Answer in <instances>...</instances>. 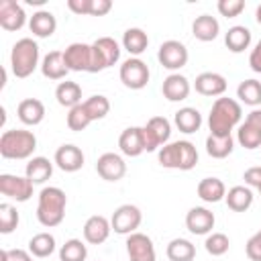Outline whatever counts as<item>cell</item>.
I'll return each instance as SVG.
<instances>
[{"instance_id":"34","label":"cell","mask_w":261,"mask_h":261,"mask_svg":"<svg viewBox=\"0 0 261 261\" xmlns=\"http://www.w3.org/2000/svg\"><path fill=\"white\" fill-rule=\"evenodd\" d=\"M165 253H167V259H169V261H194V257H196V247H194L192 241L179 237V239H171V241L167 243Z\"/></svg>"},{"instance_id":"23","label":"cell","mask_w":261,"mask_h":261,"mask_svg":"<svg viewBox=\"0 0 261 261\" xmlns=\"http://www.w3.org/2000/svg\"><path fill=\"white\" fill-rule=\"evenodd\" d=\"M118 147L120 153L126 157H139L145 153V143H143V130L141 126H128L120 133L118 137Z\"/></svg>"},{"instance_id":"31","label":"cell","mask_w":261,"mask_h":261,"mask_svg":"<svg viewBox=\"0 0 261 261\" xmlns=\"http://www.w3.org/2000/svg\"><path fill=\"white\" fill-rule=\"evenodd\" d=\"M251 31L245 24H234L226 31L224 35V45L228 47V51L232 53H243L245 49L251 47Z\"/></svg>"},{"instance_id":"8","label":"cell","mask_w":261,"mask_h":261,"mask_svg":"<svg viewBox=\"0 0 261 261\" xmlns=\"http://www.w3.org/2000/svg\"><path fill=\"white\" fill-rule=\"evenodd\" d=\"M120 82L128 88V90H143L149 84L151 71L147 67V63L139 57H128L126 61H122L120 69H118Z\"/></svg>"},{"instance_id":"49","label":"cell","mask_w":261,"mask_h":261,"mask_svg":"<svg viewBox=\"0 0 261 261\" xmlns=\"http://www.w3.org/2000/svg\"><path fill=\"white\" fill-rule=\"evenodd\" d=\"M112 10L110 0H92V14L90 16H104Z\"/></svg>"},{"instance_id":"14","label":"cell","mask_w":261,"mask_h":261,"mask_svg":"<svg viewBox=\"0 0 261 261\" xmlns=\"http://www.w3.org/2000/svg\"><path fill=\"white\" fill-rule=\"evenodd\" d=\"M126 255L130 261H155V245L145 232H133L126 237Z\"/></svg>"},{"instance_id":"17","label":"cell","mask_w":261,"mask_h":261,"mask_svg":"<svg viewBox=\"0 0 261 261\" xmlns=\"http://www.w3.org/2000/svg\"><path fill=\"white\" fill-rule=\"evenodd\" d=\"M27 24V12L16 0L0 2V27L4 31H20Z\"/></svg>"},{"instance_id":"30","label":"cell","mask_w":261,"mask_h":261,"mask_svg":"<svg viewBox=\"0 0 261 261\" xmlns=\"http://www.w3.org/2000/svg\"><path fill=\"white\" fill-rule=\"evenodd\" d=\"M253 198L255 196H253V192H251L249 186H232L226 192V196H224L226 206L232 212H247L251 208V204H253Z\"/></svg>"},{"instance_id":"10","label":"cell","mask_w":261,"mask_h":261,"mask_svg":"<svg viewBox=\"0 0 261 261\" xmlns=\"http://www.w3.org/2000/svg\"><path fill=\"white\" fill-rule=\"evenodd\" d=\"M237 141L249 151L261 147V108H253L247 118L237 126Z\"/></svg>"},{"instance_id":"26","label":"cell","mask_w":261,"mask_h":261,"mask_svg":"<svg viewBox=\"0 0 261 261\" xmlns=\"http://www.w3.org/2000/svg\"><path fill=\"white\" fill-rule=\"evenodd\" d=\"M196 192H198V198H200L202 202H206V204H216V202L224 200V196H226V186H224V181L218 179V177H204V179H200Z\"/></svg>"},{"instance_id":"38","label":"cell","mask_w":261,"mask_h":261,"mask_svg":"<svg viewBox=\"0 0 261 261\" xmlns=\"http://www.w3.org/2000/svg\"><path fill=\"white\" fill-rule=\"evenodd\" d=\"M88 247L80 239H69L59 249V261H86Z\"/></svg>"},{"instance_id":"28","label":"cell","mask_w":261,"mask_h":261,"mask_svg":"<svg viewBox=\"0 0 261 261\" xmlns=\"http://www.w3.org/2000/svg\"><path fill=\"white\" fill-rule=\"evenodd\" d=\"M24 175L33 181V184H45L51 175H53V163L43 157V155H37V157H31L29 163L24 165Z\"/></svg>"},{"instance_id":"40","label":"cell","mask_w":261,"mask_h":261,"mask_svg":"<svg viewBox=\"0 0 261 261\" xmlns=\"http://www.w3.org/2000/svg\"><path fill=\"white\" fill-rule=\"evenodd\" d=\"M20 222V216H18V210L16 206L8 204V202H2L0 204V232L2 234H10Z\"/></svg>"},{"instance_id":"45","label":"cell","mask_w":261,"mask_h":261,"mask_svg":"<svg viewBox=\"0 0 261 261\" xmlns=\"http://www.w3.org/2000/svg\"><path fill=\"white\" fill-rule=\"evenodd\" d=\"M0 261H33V255L24 249H2Z\"/></svg>"},{"instance_id":"43","label":"cell","mask_w":261,"mask_h":261,"mask_svg":"<svg viewBox=\"0 0 261 261\" xmlns=\"http://www.w3.org/2000/svg\"><path fill=\"white\" fill-rule=\"evenodd\" d=\"M216 8H218V12H220L222 16L234 18V16H239V14L245 10V2H243V0H218Z\"/></svg>"},{"instance_id":"20","label":"cell","mask_w":261,"mask_h":261,"mask_svg":"<svg viewBox=\"0 0 261 261\" xmlns=\"http://www.w3.org/2000/svg\"><path fill=\"white\" fill-rule=\"evenodd\" d=\"M161 92H163V98H167L169 102H181L190 96L192 84L181 73H169L161 84Z\"/></svg>"},{"instance_id":"4","label":"cell","mask_w":261,"mask_h":261,"mask_svg":"<svg viewBox=\"0 0 261 261\" xmlns=\"http://www.w3.org/2000/svg\"><path fill=\"white\" fill-rule=\"evenodd\" d=\"M37 149V137L27 128H10L0 137V155L4 159H31Z\"/></svg>"},{"instance_id":"35","label":"cell","mask_w":261,"mask_h":261,"mask_svg":"<svg viewBox=\"0 0 261 261\" xmlns=\"http://www.w3.org/2000/svg\"><path fill=\"white\" fill-rule=\"evenodd\" d=\"M234 149V139L232 135L228 137H214V135H208L206 137V153L212 157V159H224L232 153Z\"/></svg>"},{"instance_id":"21","label":"cell","mask_w":261,"mask_h":261,"mask_svg":"<svg viewBox=\"0 0 261 261\" xmlns=\"http://www.w3.org/2000/svg\"><path fill=\"white\" fill-rule=\"evenodd\" d=\"M110 230H112L110 220L102 214H94L84 224V239L90 245H102L110 237Z\"/></svg>"},{"instance_id":"27","label":"cell","mask_w":261,"mask_h":261,"mask_svg":"<svg viewBox=\"0 0 261 261\" xmlns=\"http://www.w3.org/2000/svg\"><path fill=\"white\" fill-rule=\"evenodd\" d=\"M67 65L63 61V51H49L41 59V73L47 80H63L67 75Z\"/></svg>"},{"instance_id":"41","label":"cell","mask_w":261,"mask_h":261,"mask_svg":"<svg viewBox=\"0 0 261 261\" xmlns=\"http://www.w3.org/2000/svg\"><path fill=\"white\" fill-rule=\"evenodd\" d=\"M228 247H230V241H228V237H226L224 232H210V234H206L204 249H206V253H210L212 257L224 255V253L228 251Z\"/></svg>"},{"instance_id":"46","label":"cell","mask_w":261,"mask_h":261,"mask_svg":"<svg viewBox=\"0 0 261 261\" xmlns=\"http://www.w3.org/2000/svg\"><path fill=\"white\" fill-rule=\"evenodd\" d=\"M67 8L73 14H92V0H67Z\"/></svg>"},{"instance_id":"42","label":"cell","mask_w":261,"mask_h":261,"mask_svg":"<svg viewBox=\"0 0 261 261\" xmlns=\"http://www.w3.org/2000/svg\"><path fill=\"white\" fill-rule=\"evenodd\" d=\"M90 122H92V118L88 116L84 104H77V106H73V108L67 112V126H69V130H73V133L84 130Z\"/></svg>"},{"instance_id":"13","label":"cell","mask_w":261,"mask_h":261,"mask_svg":"<svg viewBox=\"0 0 261 261\" xmlns=\"http://www.w3.org/2000/svg\"><path fill=\"white\" fill-rule=\"evenodd\" d=\"M63 61L69 71H88L92 73V45L71 43L63 49Z\"/></svg>"},{"instance_id":"47","label":"cell","mask_w":261,"mask_h":261,"mask_svg":"<svg viewBox=\"0 0 261 261\" xmlns=\"http://www.w3.org/2000/svg\"><path fill=\"white\" fill-rule=\"evenodd\" d=\"M243 179L249 188H259L261 186V165H255V167H249L245 173H243Z\"/></svg>"},{"instance_id":"11","label":"cell","mask_w":261,"mask_h":261,"mask_svg":"<svg viewBox=\"0 0 261 261\" xmlns=\"http://www.w3.org/2000/svg\"><path fill=\"white\" fill-rule=\"evenodd\" d=\"M143 222V214L139 210V206L135 204H122L118 206L114 212H112V218H110V224H112V230L118 232V234H133L137 232V228L141 226Z\"/></svg>"},{"instance_id":"29","label":"cell","mask_w":261,"mask_h":261,"mask_svg":"<svg viewBox=\"0 0 261 261\" xmlns=\"http://www.w3.org/2000/svg\"><path fill=\"white\" fill-rule=\"evenodd\" d=\"M122 47L130 53V57H139L141 53L147 51L149 47V37L143 29L139 27H130L122 33Z\"/></svg>"},{"instance_id":"5","label":"cell","mask_w":261,"mask_h":261,"mask_svg":"<svg viewBox=\"0 0 261 261\" xmlns=\"http://www.w3.org/2000/svg\"><path fill=\"white\" fill-rule=\"evenodd\" d=\"M37 67H41L39 63V45L37 41H33L31 37H22L12 45L10 51V69L14 73V77H29Z\"/></svg>"},{"instance_id":"37","label":"cell","mask_w":261,"mask_h":261,"mask_svg":"<svg viewBox=\"0 0 261 261\" xmlns=\"http://www.w3.org/2000/svg\"><path fill=\"white\" fill-rule=\"evenodd\" d=\"M55 237L51 234V232H39V234H35V237H31V241H29V251H31V255L33 257H39V259H43V257H49L53 251H55Z\"/></svg>"},{"instance_id":"15","label":"cell","mask_w":261,"mask_h":261,"mask_svg":"<svg viewBox=\"0 0 261 261\" xmlns=\"http://www.w3.org/2000/svg\"><path fill=\"white\" fill-rule=\"evenodd\" d=\"M96 171L106 181H118L126 173V163L118 153H102L96 161Z\"/></svg>"},{"instance_id":"2","label":"cell","mask_w":261,"mask_h":261,"mask_svg":"<svg viewBox=\"0 0 261 261\" xmlns=\"http://www.w3.org/2000/svg\"><path fill=\"white\" fill-rule=\"evenodd\" d=\"M65 206H67V196L61 188L49 186L39 192V202H37V220L47 226H59L65 218Z\"/></svg>"},{"instance_id":"25","label":"cell","mask_w":261,"mask_h":261,"mask_svg":"<svg viewBox=\"0 0 261 261\" xmlns=\"http://www.w3.org/2000/svg\"><path fill=\"white\" fill-rule=\"evenodd\" d=\"M220 33V22L216 20V16H210V14H200L194 18L192 22V35L202 41V43H208V41H214Z\"/></svg>"},{"instance_id":"16","label":"cell","mask_w":261,"mask_h":261,"mask_svg":"<svg viewBox=\"0 0 261 261\" xmlns=\"http://www.w3.org/2000/svg\"><path fill=\"white\" fill-rule=\"evenodd\" d=\"M214 212H210L206 206H194L186 214V228L192 234H210L214 228Z\"/></svg>"},{"instance_id":"33","label":"cell","mask_w":261,"mask_h":261,"mask_svg":"<svg viewBox=\"0 0 261 261\" xmlns=\"http://www.w3.org/2000/svg\"><path fill=\"white\" fill-rule=\"evenodd\" d=\"M55 98L63 108L71 110L73 106L82 104V88H80L77 82H69V80L59 82L57 88H55Z\"/></svg>"},{"instance_id":"32","label":"cell","mask_w":261,"mask_h":261,"mask_svg":"<svg viewBox=\"0 0 261 261\" xmlns=\"http://www.w3.org/2000/svg\"><path fill=\"white\" fill-rule=\"evenodd\" d=\"M173 122H175V126H177L181 133L192 135V133L200 130V126H202V114H200L198 108L184 106V108H179V110L175 112Z\"/></svg>"},{"instance_id":"44","label":"cell","mask_w":261,"mask_h":261,"mask_svg":"<svg viewBox=\"0 0 261 261\" xmlns=\"http://www.w3.org/2000/svg\"><path fill=\"white\" fill-rule=\"evenodd\" d=\"M245 253L251 261H261V228L249 237V241L245 245Z\"/></svg>"},{"instance_id":"3","label":"cell","mask_w":261,"mask_h":261,"mask_svg":"<svg viewBox=\"0 0 261 261\" xmlns=\"http://www.w3.org/2000/svg\"><path fill=\"white\" fill-rule=\"evenodd\" d=\"M157 161L167 169L190 171L198 163V149L192 141H171L157 151Z\"/></svg>"},{"instance_id":"18","label":"cell","mask_w":261,"mask_h":261,"mask_svg":"<svg viewBox=\"0 0 261 261\" xmlns=\"http://www.w3.org/2000/svg\"><path fill=\"white\" fill-rule=\"evenodd\" d=\"M84 161H86V157H84L82 149L71 143H65V145L57 147V151H55V165L65 173L80 171L84 167Z\"/></svg>"},{"instance_id":"24","label":"cell","mask_w":261,"mask_h":261,"mask_svg":"<svg viewBox=\"0 0 261 261\" xmlns=\"http://www.w3.org/2000/svg\"><path fill=\"white\" fill-rule=\"evenodd\" d=\"M29 29H31V33H33L35 37L47 39V37H51V35L55 33V29H57V18H55V14L49 12V10H37V12H33V16L29 18Z\"/></svg>"},{"instance_id":"51","label":"cell","mask_w":261,"mask_h":261,"mask_svg":"<svg viewBox=\"0 0 261 261\" xmlns=\"http://www.w3.org/2000/svg\"><path fill=\"white\" fill-rule=\"evenodd\" d=\"M27 4H37V6H41V4H45V0H27Z\"/></svg>"},{"instance_id":"48","label":"cell","mask_w":261,"mask_h":261,"mask_svg":"<svg viewBox=\"0 0 261 261\" xmlns=\"http://www.w3.org/2000/svg\"><path fill=\"white\" fill-rule=\"evenodd\" d=\"M249 65L255 73H261V39L255 43V47L249 53Z\"/></svg>"},{"instance_id":"39","label":"cell","mask_w":261,"mask_h":261,"mask_svg":"<svg viewBox=\"0 0 261 261\" xmlns=\"http://www.w3.org/2000/svg\"><path fill=\"white\" fill-rule=\"evenodd\" d=\"M82 104H84L88 116L92 118V122H94V120H102V118L110 112V102H108V98L102 96V94H94V96H90L88 100H84Z\"/></svg>"},{"instance_id":"6","label":"cell","mask_w":261,"mask_h":261,"mask_svg":"<svg viewBox=\"0 0 261 261\" xmlns=\"http://www.w3.org/2000/svg\"><path fill=\"white\" fill-rule=\"evenodd\" d=\"M120 59V45L112 37H100L92 43V73L112 67Z\"/></svg>"},{"instance_id":"19","label":"cell","mask_w":261,"mask_h":261,"mask_svg":"<svg viewBox=\"0 0 261 261\" xmlns=\"http://www.w3.org/2000/svg\"><path fill=\"white\" fill-rule=\"evenodd\" d=\"M226 77L222 73H216V71H202L200 75H196V82H194V88L198 94L202 96H222L226 92Z\"/></svg>"},{"instance_id":"22","label":"cell","mask_w":261,"mask_h":261,"mask_svg":"<svg viewBox=\"0 0 261 261\" xmlns=\"http://www.w3.org/2000/svg\"><path fill=\"white\" fill-rule=\"evenodd\" d=\"M16 116L27 126H37L45 118V104L39 98H24L16 106Z\"/></svg>"},{"instance_id":"1","label":"cell","mask_w":261,"mask_h":261,"mask_svg":"<svg viewBox=\"0 0 261 261\" xmlns=\"http://www.w3.org/2000/svg\"><path fill=\"white\" fill-rule=\"evenodd\" d=\"M243 118V108L234 98H216L210 114H208V128L210 135L214 137H228L232 135V130L241 124Z\"/></svg>"},{"instance_id":"52","label":"cell","mask_w":261,"mask_h":261,"mask_svg":"<svg viewBox=\"0 0 261 261\" xmlns=\"http://www.w3.org/2000/svg\"><path fill=\"white\" fill-rule=\"evenodd\" d=\"M257 190H259V194H261V186H259V188H257Z\"/></svg>"},{"instance_id":"50","label":"cell","mask_w":261,"mask_h":261,"mask_svg":"<svg viewBox=\"0 0 261 261\" xmlns=\"http://www.w3.org/2000/svg\"><path fill=\"white\" fill-rule=\"evenodd\" d=\"M255 18H257V22L261 24V4L257 6V10H255Z\"/></svg>"},{"instance_id":"36","label":"cell","mask_w":261,"mask_h":261,"mask_svg":"<svg viewBox=\"0 0 261 261\" xmlns=\"http://www.w3.org/2000/svg\"><path fill=\"white\" fill-rule=\"evenodd\" d=\"M237 98L247 106H261V82L259 80H243L237 88Z\"/></svg>"},{"instance_id":"9","label":"cell","mask_w":261,"mask_h":261,"mask_svg":"<svg viewBox=\"0 0 261 261\" xmlns=\"http://www.w3.org/2000/svg\"><path fill=\"white\" fill-rule=\"evenodd\" d=\"M157 59H159V63H161L165 69L177 73V69H181V67L188 63L190 53H188V47H186L181 41L167 39V41H163V43L159 45Z\"/></svg>"},{"instance_id":"12","label":"cell","mask_w":261,"mask_h":261,"mask_svg":"<svg viewBox=\"0 0 261 261\" xmlns=\"http://www.w3.org/2000/svg\"><path fill=\"white\" fill-rule=\"evenodd\" d=\"M33 181L27 175H12V173H2L0 175V194L16 200V202H27L33 196Z\"/></svg>"},{"instance_id":"7","label":"cell","mask_w":261,"mask_h":261,"mask_svg":"<svg viewBox=\"0 0 261 261\" xmlns=\"http://www.w3.org/2000/svg\"><path fill=\"white\" fill-rule=\"evenodd\" d=\"M143 130V143H145V151H159L163 145L169 143L171 137V122L165 116H153L147 120L145 126H141Z\"/></svg>"}]
</instances>
